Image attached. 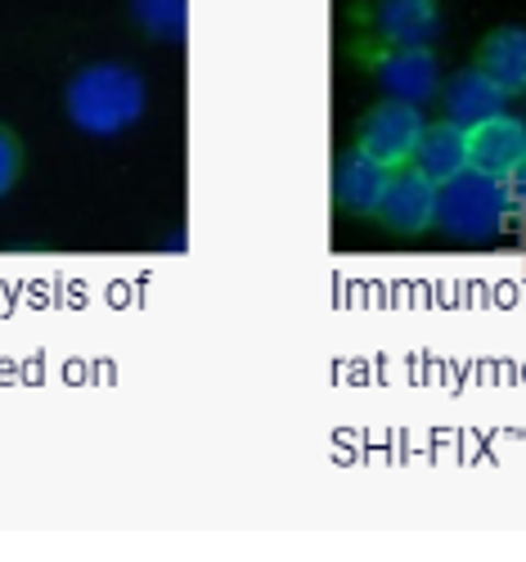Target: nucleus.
Instances as JSON below:
<instances>
[{"mask_svg":"<svg viewBox=\"0 0 526 562\" xmlns=\"http://www.w3.org/2000/svg\"><path fill=\"white\" fill-rule=\"evenodd\" d=\"M149 113V86L131 64H86L64 86V117L86 139H117Z\"/></svg>","mask_w":526,"mask_h":562,"instance_id":"f257e3e1","label":"nucleus"},{"mask_svg":"<svg viewBox=\"0 0 526 562\" xmlns=\"http://www.w3.org/2000/svg\"><path fill=\"white\" fill-rule=\"evenodd\" d=\"M513 216L508 207V190L500 176L486 171H459L455 180H446L437 190V225L459 244H486L504 229V221Z\"/></svg>","mask_w":526,"mask_h":562,"instance_id":"f03ea898","label":"nucleus"},{"mask_svg":"<svg viewBox=\"0 0 526 562\" xmlns=\"http://www.w3.org/2000/svg\"><path fill=\"white\" fill-rule=\"evenodd\" d=\"M427 122L418 113V104H405V100H382L373 104L360 126H356V149L369 154L373 162L382 167H410L414 149H418V139H423Z\"/></svg>","mask_w":526,"mask_h":562,"instance_id":"7ed1b4c3","label":"nucleus"},{"mask_svg":"<svg viewBox=\"0 0 526 562\" xmlns=\"http://www.w3.org/2000/svg\"><path fill=\"white\" fill-rule=\"evenodd\" d=\"M373 77L388 90V100L427 104L441 95V64L427 45H382L373 55Z\"/></svg>","mask_w":526,"mask_h":562,"instance_id":"20e7f679","label":"nucleus"},{"mask_svg":"<svg viewBox=\"0 0 526 562\" xmlns=\"http://www.w3.org/2000/svg\"><path fill=\"white\" fill-rule=\"evenodd\" d=\"M437 190H441V184H433L423 171L396 167L373 216L388 225L392 234H423V229L437 225Z\"/></svg>","mask_w":526,"mask_h":562,"instance_id":"39448f33","label":"nucleus"},{"mask_svg":"<svg viewBox=\"0 0 526 562\" xmlns=\"http://www.w3.org/2000/svg\"><path fill=\"white\" fill-rule=\"evenodd\" d=\"M369 27L378 45H433L441 36L437 0H373Z\"/></svg>","mask_w":526,"mask_h":562,"instance_id":"423d86ee","label":"nucleus"},{"mask_svg":"<svg viewBox=\"0 0 526 562\" xmlns=\"http://www.w3.org/2000/svg\"><path fill=\"white\" fill-rule=\"evenodd\" d=\"M526 158V122L500 113L468 126V167L472 171H486V176H508L517 162Z\"/></svg>","mask_w":526,"mask_h":562,"instance_id":"0eeeda50","label":"nucleus"},{"mask_svg":"<svg viewBox=\"0 0 526 562\" xmlns=\"http://www.w3.org/2000/svg\"><path fill=\"white\" fill-rule=\"evenodd\" d=\"M441 109H446V122L455 126H477V122H486V117H500L508 109V90L495 86L482 68H463L446 81L441 90Z\"/></svg>","mask_w":526,"mask_h":562,"instance_id":"6e6552de","label":"nucleus"},{"mask_svg":"<svg viewBox=\"0 0 526 562\" xmlns=\"http://www.w3.org/2000/svg\"><path fill=\"white\" fill-rule=\"evenodd\" d=\"M388 180H392V167H382L369 154L351 149V154H343L338 171H333V199H338V207L351 216H373Z\"/></svg>","mask_w":526,"mask_h":562,"instance_id":"1a4fd4ad","label":"nucleus"},{"mask_svg":"<svg viewBox=\"0 0 526 562\" xmlns=\"http://www.w3.org/2000/svg\"><path fill=\"white\" fill-rule=\"evenodd\" d=\"M410 167L423 171L433 184L455 180L459 171H468V131L455 126V122L427 126L423 139H418V149H414V158H410Z\"/></svg>","mask_w":526,"mask_h":562,"instance_id":"9d476101","label":"nucleus"},{"mask_svg":"<svg viewBox=\"0 0 526 562\" xmlns=\"http://www.w3.org/2000/svg\"><path fill=\"white\" fill-rule=\"evenodd\" d=\"M477 68L495 86H504L508 95H522L526 90V27H495L477 45Z\"/></svg>","mask_w":526,"mask_h":562,"instance_id":"9b49d317","label":"nucleus"},{"mask_svg":"<svg viewBox=\"0 0 526 562\" xmlns=\"http://www.w3.org/2000/svg\"><path fill=\"white\" fill-rule=\"evenodd\" d=\"M131 19L139 23V32H149L154 41L180 45L184 27H189V0H126Z\"/></svg>","mask_w":526,"mask_h":562,"instance_id":"f8f14e48","label":"nucleus"},{"mask_svg":"<svg viewBox=\"0 0 526 562\" xmlns=\"http://www.w3.org/2000/svg\"><path fill=\"white\" fill-rule=\"evenodd\" d=\"M19 180H23V139L10 126H0V199L14 194Z\"/></svg>","mask_w":526,"mask_h":562,"instance_id":"ddd939ff","label":"nucleus"},{"mask_svg":"<svg viewBox=\"0 0 526 562\" xmlns=\"http://www.w3.org/2000/svg\"><path fill=\"white\" fill-rule=\"evenodd\" d=\"M504 190H508V207H513L517 216H526V158L504 176Z\"/></svg>","mask_w":526,"mask_h":562,"instance_id":"4468645a","label":"nucleus"},{"mask_svg":"<svg viewBox=\"0 0 526 562\" xmlns=\"http://www.w3.org/2000/svg\"><path fill=\"white\" fill-rule=\"evenodd\" d=\"M522 122H526V117H522Z\"/></svg>","mask_w":526,"mask_h":562,"instance_id":"2eb2a0df","label":"nucleus"}]
</instances>
